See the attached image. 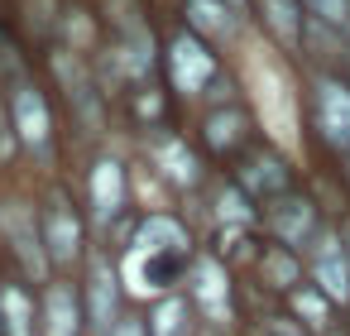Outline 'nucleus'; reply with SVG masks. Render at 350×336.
I'll use <instances>...</instances> for the list:
<instances>
[{"label":"nucleus","mask_w":350,"mask_h":336,"mask_svg":"<svg viewBox=\"0 0 350 336\" xmlns=\"http://www.w3.org/2000/svg\"><path fill=\"white\" fill-rule=\"evenodd\" d=\"M130 264H135V288L139 293H159V288H173L178 274L187 269V235L178 221L168 216H149L135 250H130Z\"/></svg>","instance_id":"nucleus-1"},{"label":"nucleus","mask_w":350,"mask_h":336,"mask_svg":"<svg viewBox=\"0 0 350 336\" xmlns=\"http://www.w3.org/2000/svg\"><path fill=\"white\" fill-rule=\"evenodd\" d=\"M0 226H5V235H10V245H15V255L25 259V269L44 274V264H53L49 250H44V231L34 226V211H29V207L10 202L5 211H0Z\"/></svg>","instance_id":"nucleus-2"},{"label":"nucleus","mask_w":350,"mask_h":336,"mask_svg":"<svg viewBox=\"0 0 350 336\" xmlns=\"http://www.w3.org/2000/svg\"><path fill=\"white\" fill-rule=\"evenodd\" d=\"M168 63H173V82H178V92H202L211 77H216V58L192 39V34H178L173 39V53H168Z\"/></svg>","instance_id":"nucleus-3"},{"label":"nucleus","mask_w":350,"mask_h":336,"mask_svg":"<svg viewBox=\"0 0 350 336\" xmlns=\"http://www.w3.org/2000/svg\"><path fill=\"white\" fill-rule=\"evenodd\" d=\"M10 116H15V135H20V144L34 149V154H49V130H53V120H49L44 96L29 92V87H20L15 101H10Z\"/></svg>","instance_id":"nucleus-4"},{"label":"nucleus","mask_w":350,"mask_h":336,"mask_svg":"<svg viewBox=\"0 0 350 336\" xmlns=\"http://www.w3.org/2000/svg\"><path fill=\"white\" fill-rule=\"evenodd\" d=\"M317 125L336 149H350V87L340 82H317Z\"/></svg>","instance_id":"nucleus-5"},{"label":"nucleus","mask_w":350,"mask_h":336,"mask_svg":"<svg viewBox=\"0 0 350 336\" xmlns=\"http://www.w3.org/2000/svg\"><path fill=\"white\" fill-rule=\"evenodd\" d=\"M44 245H49V259H53L58 269L77 259V250H82V226H77V216L68 211V202H53V207H49V216H44Z\"/></svg>","instance_id":"nucleus-6"},{"label":"nucleus","mask_w":350,"mask_h":336,"mask_svg":"<svg viewBox=\"0 0 350 336\" xmlns=\"http://www.w3.org/2000/svg\"><path fill=\"white\" fill-rule=\"evenodd\" d=\"M312 279L321 283V293L326 298H350V259H345V250L336 245V240H317L312 245Z\"/></svg>","instance_id":"nucleus-7"},{"label":"nucleus","mask_w":350,"mask_h":336,"mask_svg":"<svg viewBox=\"0 0 350 336\" xmlns=\"http://www.w3.org/2000/svg\"><path fill=\"white\" fill-rule=\"evenodd\" d=\"M120 202H125V173H120L116 159H101V164L92 168V216L106 226V221L120 211Z\"/></svg>","instance_id":"nucleus-8"},{"label":"nucleus","mask_w":350,"mask_h":336,"mask_svg":"<svg viewBox=\"0 0 350 336\" xmlns=\"http://www.w3.org/2000/svg\"><path fill=\"white\" fill-rule=\"evenodd\" d=\"M192 279H197V302L206 307V317L211 322H226V312H230V298H226V279H221V264L216 259H197V269H192Z\"/></svg>","instance_id":"nucleus-9"},{"label":"nucleus","mask_w":350,"mask_h":336,"mask_svg":"<svg viewBox=\"0 0 350 336\" xmlns=\"http://www.w3.org/2000/svg\"><path fill=\"white\" fill-rule=\"evenodd\" d=\"M87 312L96 331H111V312H116V274L106 259L92 264V283H87Z\"/></svg>","instance_id":"nucleus-10"},{"label":"nucleus","mask_w":350,"mask_h":336,"mask_svg":"<svg viewBox=\"0 0 350 336\" xmlns=\"http://www.w3.org/2000/svg\"><path fill=\"white\" fill-rule=\"evenodd\" d=\"M0 331L5 336H34V298L20 283L0 288Z\"/></svg>","instance_id":"nucleus-11"},{"label":"nucleus","mask_w":350,"mask_h":336,"mask_svg":"<svg viewBox=\"0 0 350 336\" xmlns=\"http://www.w3.org/2000/svg\"><path fill=\"white\" fill-rule=\"evenodd\" d=\"M44 322H49V336H77V298L68 283H53L44 293Z\"/></svg>","instance_id":"nucleus-12"},{"label":"nucleus","mask_w":350,"mask_h":336,"mask_svg":"<svg viewBox=\"0 0 350 336\" xmlns=\"http://www.w3.org/2000/svg\"><path fill=\"white\" fill-rule=\"evenodd\" d=\"M240 178H245V188H250L254 197H278V192L288 188V168H283L273 154H259V159H250Z\"/></svg>","instance_id":"nucleus-13"},{"label":"nucleus","mask_w":350,"mask_h":336,"mask_svg":"<svg viewBox=\"0 0 350 336\" xmlns=\"http://www.w3.org/2000/svg\"><path fill=\"white\" fill-rule=\"evenodd\" d=\"M269 221H273V231L288 240V250H297L302 240H312V207H307V202H278V207L269 211Z\"/></svg>","instance_id":"nucleus-14"},{"label":"nucleus","mask_w":350,"mask_h":336,"mask_svg":"<svg viewBox=\"0 0 350 336\" xmlns=\"http://www.w3.org/2000/svg\"><path fill=\"white\" fill-rule=\"evenodd\" d=\"M259 5H264L269 29H273L288 49H297V39H302V20H297V5H293V0H259Z\"/></svg>","instance_id":"nucleus-15"},{"label":"nucleus","mask_w":350,"mask_h":336,"mask_svg":"<svg viewBox=\"0 0 350 336\" xmlns=\"http://www.w3.org/2000/svg\"><path fill=\"white\" fill-rule=\"evenodd\" d=\"M192 25L206 34H235V20L226 10V0H192Z\"/></svg>","instance_id":"nucleus-16"},{"label":"nucleus","mask_w":350,"mask_h":336,"mask_svg":"<svg viewBox=\"0 0 350 336\" xmlns=\"http://www.w3.org/2000/svg\"><path fill=\"white\" fill-rule=\"evenodd\" d=\"M154 154L168 164V178H173V183H192V178H197V159H192L178 140H159V144H154Z\"/></svg>","instance_id":"nucleus-17"},{"label":"nucleus","mask_w":350,"mask_h":336,"mask_svg":"<svg viewBox=\"0 0 350 336\" xmlns=\"http://www.w3.org/2000/svg\"><path fill=\"white\" fill-rule=\"evenodd\" d=\"M183 317H187V302H183V298H168V302L154 312V322H149V336H187Z\"/></svg>","instance_id":"nucleus-18"},{"label":"nucleus","mask_w":350,"mask_h":336,"mask_svg":"<svg viewBox=\"0 0 350 336\" xmlns=\"http://www.w3.org/2000/svg\"><path fill=\"white\" fill-rule=\"evenodd\" d=\"M240 130H245L240 116H211V120H206V140H211L216 149H230V144L240 140Z\"/></svg>","instance_id":"nucleus-19"},{"label":"nucleus","mask_w":350,"mask_h":336,"mask_svg":"<svg viewBox=\"0 0 350 336\" xmlns=\"http://www.w3.org/2000/svg\"><path fill=\"white\" fill-rule=\"evenodd\" d=\"M264 274H273V279H278V288L297 283V264H293V255H283V250L264 255Z\"/></svg>","instance_id":"nucleus-20"},{"label":"nucleus","mask_w":350,"mask_h":336,"mask_svg":"<svg viewBox=\"0 0 350 336\" xmlns=\"http://www.w3.org/2000/svg\"><path fill=\"white\" fill-rule=\"evenodd\" d=\"M312 15H321L326 25H345L350 20V0H302Z\"/></svg>","instance_id":"nucleus-21"},{"label":"nucleus","mask_w":350,"mask_h":336,"mask_svg":"<svg viewBox=\"0 0 350 336\" xmlns=\"http://www.w3.org/2000/svg\"><path fill=\"white\" fill-rule=\"evenodd\" d=\"M297 312H307V317H312V326H317V331H321V326H326V302H321V298H317V293H307V288H302V293H297Z\"/></svg>","instance_id":"nucleus-22"},{"label":"nucleus","mask_w":350,"mask_h":336,"mask_svg":"<svg viewBox=\"0 0 350 336\" xmlns=\"http://www.w3.org/2000/svg\"><path fill=\"white\" fill-rule=\"evenodd\" d=\"M106 336H149V331H144V322H135V317H130V322H120V326H116V331H106Z\"/></svg>","instance_id":"nucleus-23"},{"label":"nucleus","mask_w":350,"mask_h":336,"mask_svg":"<svg viewBox=\"0 0 350 336\" xmlns=\"http://www.w3.org/2000/svg\"><path fill=\"white\" fill-rule=\"evenodd\" d=\"M226 5H230V10H240V5H245V0H226Z\"/></svg>","instance_id":"nucleus-24"}]
</instances>
